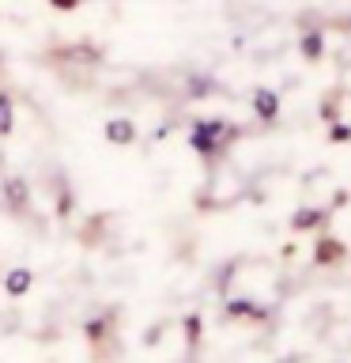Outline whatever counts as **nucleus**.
Wrapping results in <instances>:
<instances>
[{
	"label": "nucleus",
	"mask_w": 351,
	"mask_h": 363,
	"mask_svg": "<svg viewBox=\"0 0 351 363\" xmlns=\"http://www.w3.org/2000/svg\"><path fill=\"white\" fill-rule=\"evenodd\" d=\"M328 140H333V144H347V140H351V125L336 121L333 129H328Z\"/></svg>",
	"instance_id": "nucleus-11"
},
{
	"label": "nucleus",
	"mask_w": 351,
	"mask_h": 363,
	"mask_svg": "<svg viewBox=\"0 0 351 363\" xmlns=\"http://www.w3.org/2000/svg\"><path fill=\"white\" fill-rule=\"evenodd\" d=\"M16 129V106H11V95L0 91V136H8Z\"/></svg>",
	"instance_id": "nucleus-9"
},
{
	"label": "nucleus",
	"mask_w": 351,
	"mask_h": 363,
	"mask_svg": "<svg viewBox=\"0 0 351 363\" xmlns=\"http://www.w3.org/2000/svg\"><path fill=\"white\" fill-rule=\"evenodd\" d=\"M30 284H34V272L30 269H11L8 277H4V291L11 295V299H19V295L30 291Z\"/></svg>",
	"instance_id": "nucleus-3"
},
{
	"label": "nucleus",
	"mask_w": 351,
	"mask_h": 363,
	"mask_svg": "<svg viewBox=\"0 0 351 363\" xmlns=\"http://www.w3.org/2000/svg\"><path fill=\"white\" fill-rule=\"evenodd\" d=\"M106 140H110V144H132V140H136V125H132L129 118H113V121L106 125Z\"/></svg>",
	"instance_id": "nucleus-4"
},
{
	"label": "nucleus",
	"mask_w": 351,
	"mask_h": 363,
	"mask_svg": "<svg viewBox=\"0 0 351 363\" xmlns=\"http://www.w3.org/2000/svg\"><path fill=\"white\" fill-rule=\"evenodd\" d=\"M299 50H302L306 61H321V57H325V34L321 30H306L302 42H299Z\"/></svg>",
	"instance_id": "nucleus-5"
},
{
	"label": "nucleus",
	"mask_w": 351,
	"mask_h": 363,
	"mask_svg": "<svg viewBox=\"0 0 351 363\" xmlns=\"http://www.w3.org/2000/svg\"><path fill=\"white\" fill-rule=\"evenodd\" d=\"M50 4H53L57 11H72V8H79V0H50Z\"/></svg>",
	"instance_id": "nucleus-13"
},
{
	"label": "nucleus",
	"mask_w": 351,
	"mask_h": 363,
	"mask_svg": "<svg viewBox=\"0 0 351 363\" xmlns=\"http://www.w3.org/2000/svg\"><path fill=\"white\" fill-rule=\"evenodd\" d=\"M4 201H8V208H11V212H19L23 204H27V182H23V178L4 182Z\"/></svg>",
	"instance_id": "nucleus-6"
},
{
	"label": "nucleus",
	"mask_w": 351,
	"mask_h": 363,
	"mask_svg": "<svg viewBox=\"0 0 351 363\" xmlns=\"http://www.w3.org/2000/svg\"><path fill=\"white\" fill-rule=\"evenodd\" d=\"M253 110H257L260 121H276L280 118V95H276V91H268V87H260L253 95Z\"/></svg>",
	"instance_id": "nucleus-2"
},
{
	"label": "nucleus",
	"mask_w": 351,
	"mask_h": 363,
	"mask_svg": "<svg viewBox=\"0 0 351 363\" xmlns=\"http://www.w3.org/2000/svg\"><path fill=\"white\" fill-rule=\"evenodd\" d=\"M340 257H344V242H336V238H325V242L317 246V254H313L317 265H333V261H340Z\"/></svg>",
	"instance_id": "nucleus-7"
},
{
	"label": "nucleus",
	"mask_w": 351,
	"mask_h": 363,
	"mask_svg": "<svg viewBox=\"0 0 351 363\" xmlns=\"http://www.w3.org/2000/svg\"><path fill=\"white\" fill-rule=\"evenodd\" d=\"M226 311H231V318H265V311H260L257 303H249V299H234Z\"/></svg>",
	"instance_id": "nucleus-10"
},
{
	"label": "nucleus",
	"mask_w": 351,
	"mask_h": 363,
	"mask_svg": "<svg viewBox=\"0 0 351 363\" xmlns=\"http://www.w3.org/2000/svg\"><path fill=\"white\" fill-rule=\"evenodd\" d=\"M347 27H351V19H347Z\"/></svg>",
	"instance_id": "nucleus-14"
},
{
	"label": "nucleus",
	"mask_w": 351,
	"mask_h": 363,
	"mask_svg": "<svg viewBox=\"0 0 351 363\" xmlns=\"http://www.w3.org/2000/svg\"><path fill=\"white\" fill-rule=\"evenodd\" d=\"M185 333H189V340H192V345H197V337H200V318H197V314H192L189 322H185Z\"/></svg>",
	"instance_id": "nucleus-12"
},
{
	"label": "nucleus",
	"mask_w": 351,
	"mask_h": 363,
	"mask_svg": "<svg viewBox=\"0 0 351 363\" xmlns=\"http://www.w3.org/2000/svg\"><path fill=\"white\" fill-rule=\"evenodd\" d=\"M223 129H226L223 121H197V125H192V133H189V144L197 147L200 155H215V152H219Z\"/></svg>",
	"instance_id": "nucleus-1"
},
{
	"label": "nucleus",
	"mask_w": 351,
	"mask_h": 363,
	"mask_svg": "<svg viewBox=\"0 0 351 363\" xmlns=\"http://www.w3.org/2000/svg\"><path fill=\"white\" fill-rule=\"evenodd\" d=\"M321 220H325V208H299L294 220H291V227L294 231H310V227H317Z\"/></svg>",
	"instance_id": "nucleus-8"
}]
</instances>
